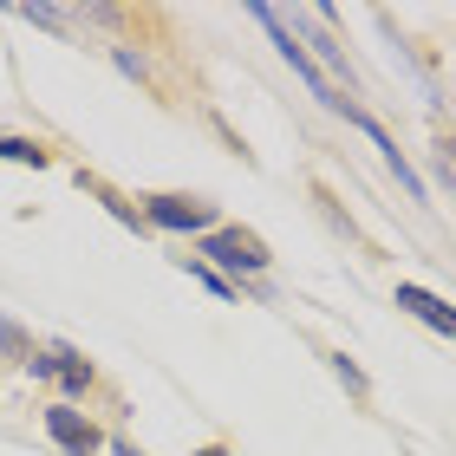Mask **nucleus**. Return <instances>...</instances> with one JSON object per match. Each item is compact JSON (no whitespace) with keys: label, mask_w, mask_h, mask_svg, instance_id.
Listing matches in <instances>:
<instances>
[{"label":"nucleus","mask_w":456,"mask_h":456,"mask_svg":"<svg viewBox=\"0 0 456 456\" xmlns=\"http://www.w3.org/2000/svg\"><path fill=\"white\" fill-rule=\"evenodd\" d=\"M255 20H261V27H267V33H274V46H281V59H287V66H294V72L306 78V86H314V98H320V105H326V111H346V118H352V105H346V92H339V86H333V78H326V72L314 66V53H306V46H300V33H294V27H287V20H281L274 7H255Z\"/></svg>","instance_id":"1"},{"label":"nucleus","mask_w":456,"mask_h":456,"mask_svg":"<svg viewBox=\"0 0 456 456\" xmlns=\"http://www.w3.org/2000/svg\"><path fill=\"white\" fill-rule=\"evenodd\" d=\"M202 255L216 261L222 281H228V274H235V281H241V274H261V267L274 261V255L261 248V235H248V228H216V235L202 241Z\"/></svg>","instance_id":"2"},{"label":"nucleus","mask_w":456,"mask_h":456,"mask_svg":"<svg viewBox=\"0 0 456 456\" xmlns=\"http://www.w3.org/2000/svg\"><path fill=\"white\" fill-rule=\"evenodd\" d=\"M143 216H151L157 228L196 235V228H209V222H216V202H202V196H151V202H143Z\"/></svg>","instance_id":"3"},{"label":"nucleus","mask_w":456,"mask_h":456,"mask_svg":"<svg viewBox=\"0 0 456 456\" xmlns=\"http://www.w3.org/2000/svg\"><path fill=\"white\" fill-rule=\"evenodd\" d=\"M46 430H53V444L66 450V456H98V450H105L98 424H86L72 404H46Z\"/></svg>","instance_id":"4"},{"label":"nucleus","mask_w":456,"mask_h":456,"mask_svg":"<svg viewBox=\"0 0 456 456\" xmlns=\"http://www.w3.org/2000/svg\"><path fill=\"white\" fill-rule=\"evenodd\" d=\"M398 306H404L411 320H424L430 333H450V339H456V306H450V300H437L430 287H418V281H398Z\"/></svg>","instance_id":"5"},{"label":"nucleus","mask_w":456,"mask_h":456,"mask_svg":"<svg viewBox=\"0 0 456 456\" xmlns=\"http://www.w3.org/2000/svg\"><path fill=\"white\" fill-rule=\"evenodd\" d=\"M352 124H359V131H365V137H371V143H379V151H385V170H391V176L404 183V196H411V202H424V176H418V170H411V163H404V151H398V143H391V137H385V131H379V124H371L365 111H352Z\"/></svg>","instance_id":"6"},{"label":"nucleus","mask_w":456,"mask_h":456,"mask_svg":"<svg viewBox=\"0 0 456 456\" xmlns=\"http://www.w3.org/2000/svg\"><path fill=\"white\" fill-rule=\"evenodd\" d=\"M46 359H53V379H59V385H66V398H86V391H92V365H86V359H78V352H72V346H53V352H46Z\"/></svg>","instance_id":"7"},{"label":"nucleus","mask_w":456,"mask_h":456,"mask_svg":"<svg viewBox=\"0 0 456 456\" xmlns=\"http://www.w3.org/2000/svg\"><path fill=\"white\" fill-rule=\"evenodd\" d=\"M0 157H7V163H33V170L46 163V151H39L33 137H0Z\"/></svg>","instance_id":"8"},{"label":"nucleus","mask_w":456,"mask_h":456,"mask_svg":"<svg viewBox=\"0 0 456 456\" xmlns=\"http://www.w3.org/2000/svg\"><path fill=\"white\" fill-rule=\"evenodd\" d=\"M326 365H333V379H339V385L352 391V398H365V391H371V385H365V371H359V365H352V359H346V352H333V359H326Z\"/></svg>","instance_id":"9"},{"label":"nucleus","mask_w":456,"mask_h":456,"mask_svg":"<svg viewBox=\"0 0 456 456\" xmlns=\"http://www.w3.org/2000/svg\"><path fill=\"white\" fill-rule=\"evenodd\" d=\"M13 13H20V20H33V27H46V33H66V27H72V20L59 13V7H13Z\"/></svg>","instance_id":"10"},{"label":"nucleus","mask_w":456,"mask_h":456,"mask_svg":"<svg viewBox=\"0 0 456 456\" xmlns=\"http://www.w3.org/2000/svg\"><path fill=\"white\" fill-rule=\"evenodd\" d=\"M430 163H437V176L456 190V137H437V151H430Z\"/></svg>","instance_id":"11"},{"label":"nucleus","mask_w":456,"mask_h":456,"mask_svg":"<svg viewBox=\"0 0 456 456\" xmlns=\"http://www.w3.org/2000/svg\"><path fill=\"white\" fill-rule=\"evenodd\" d=\"M0 352H13V359H27V352H33V339L20 333L13 320H0Z\"/></svg>","instance_id":"12"},{"label":"nucleus","mask_w":456,"mask_h":456,"mask_svg":"<svg viewBox=\"0 0 456 456\" xmlns=\"http://www.w3.org/2000/svg\"><path fill=\"white\" fill-rule=\"evenodd\" d=\"M183 267H190V274H196L202 287H209V294H222V300H228V294H235V287H228V281L216 274V267H202V261H183Z\"/></svg>","instance_id":"13"},{"label":"nucleus","mask_w":456,"mask_h":456,"mask_svg":"<svg viewBox=\"0 0 456 456\" xmlns=\"http://www.w3.org/2000/svg\"><path fill=\"white\" fill-rule=\"evenodd\" d=\"M111 456H137V450H131V444H111Z\"/></svg>","instance_id":"14"}]
</instances>
